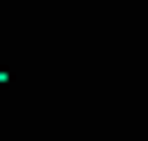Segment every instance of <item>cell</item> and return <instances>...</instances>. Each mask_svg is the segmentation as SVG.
I'll use <instances>...</instances> for the list:
<instances>
[{
  "label": "cell",
  "mask_w": 148,
  "mask_h": 141,
  "mask_svg": "<svg viewBox=\"0 0 148 141\" xmlns=\"http://www.w3.org/2000/svg\"><path fill=\"white\" fill-rule=\"evenodd\" d=\"M0 87H7V67H0Z\"/></svg>",
  "instance_id": "6da1fadb"
}]
</instances>
